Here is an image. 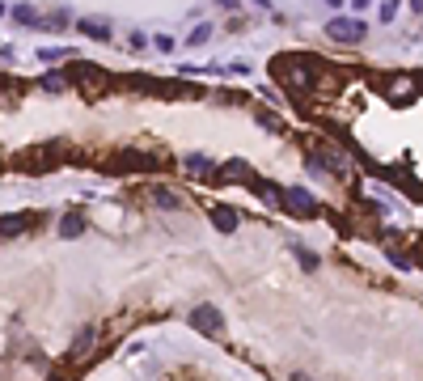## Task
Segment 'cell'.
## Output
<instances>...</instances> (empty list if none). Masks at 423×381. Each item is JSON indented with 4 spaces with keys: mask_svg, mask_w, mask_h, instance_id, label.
<instances>
[{
    "mask_svg": "<svg viewBox=\"0 0 423 381\" xmlns=\"http://www.w3.org/2000/svg\"><path fill=\"white\" fill-rule=\"evenodd\" d=\"M411 9H415V13H423V0H411Z\"/></svg>",
    "mask_w": 423,
    "mask_h": 381,
    "instance_id": "484cf974",
    "label": "cell"
},
{
    "mask_svg": "<svg viewBox=\"0 0 423 381\" xmlns=\"http://www.w3.org/2000/svg\"><path fill=\"white\" fill-rule=\"evenodd\" d=\"M326 5H339V0H326Z\"/></svg>",
    "mask_w": 423,
    "mask_h": 381,
    "instance_id": "f546056e",
    "label": "cell"
},
{
    "mask_svg": "<svg viewBox=\"0 0 423 381\" xmlns=\"http://www.w3.org/2000/svg\"><path fill=\"white\" fill-rule=\"evenodd\" d=\"M216 5H220V9H229V13H233V9H241L237 0H216Z\"/></svg>",
    "mask_w": 423,
    "mask_h": 381,
    "instance_id": "d4e9b609",
    "label": "cell"
},
{
    "mask_svg": "<svg viewBox=\"0 0 423 381\" xmlns=\"http://www.w3.org/2000/svg\"><path fill=\"white\" fill-rule=\"evenodd\" d=\"M43 89H51V93L68 89V76H60V72H47V76H43Z\"/></svg>",
    "mask_w": 423,
    "mask_h": 381,
    "instance_id": "d6986e66",
    "label": "cell"
},
{
    "mask_svg": "<svg viewBox=\"0 0 423 381\" xmlns=\"http://www.w3.org/2000/svg\"><path fill=\"white\" fill-rule=\"evenodd\" d=\"M186 170H191L195 178H220V170L204 157V152H191V157H186Z\"/></svg>",
    "mask_w": 423,
    "mask_h": 381,
    "instance_id": "8fae6325",
    "label": "cell"
},
{
    "mask_svg": "<svg viewBox=\"0 0 423 381\" xmlns=\"http://www.w3.org/2000/svg\"><path fill=\"white\" fill-rule=\"evenodd\" d=\"M26 216H0V233H5V238H17V233H26Z\"/></svg>",
    "mask_w": 423,
    "mask_h": 381,
    "instance_id": "9a60e30c",
    "label": "cell"
},
{
    "mask_svg": "<svg viewBox=\"0 0 423 381\" xmlns=\"http://www.w3.org/2000/svg\"><path fill=\"white\" fill-rule=\"evenodd\" d=\"M250 5H258V9H267V5H271V0H250Z\"/></svg>",
    "mask_w": 423,
    "mask_h": 381,
    "instance_id": "4316f807",
    "label": "cell"
},
{
    "mask_svg": "<svg viewBox=\"0 0 423 381\" xmlns=\"http://www.w3.org/2000/svg\"><path fill=\"white\" fill-rule=\"evenodd\" d=\"M364 34H368V25L360 17H330L326 21V38H335V43H360Z\"/></svg>",
    "mask_w": 423,
    "mask_h": 381,
    "instance_id": "5b68a950",
    "label": "cell"
},
{
    "mask_svg": "<svg viewBox=\"0 0 423 381\" xmlns=\"http://www.w3.org/2000/svg\"><path fill=\"white\" fill-rule=\"evenodd\" d=\"M271 72H276V81H280L288 93H296V97H305V93L317 89L313 64L301 60V56H276V60H271Z\"/></svg>",
    "mask_w": 423,
    "mask_h": 381,
    "instance_id": "6da1fadb",
    "label": "cell"
},
{
    "mask_svg": "<svg viewBox=\"0 0 423 381\" xmlns=\"http://www.w3.org/2000/svg\"><path fill=\"white\" fill-rule=\"evenodd\" d=\"M245 174H250V165H245V161H229L225 170H220V178H233V183H245Z\"/></svg>",
    "mask_w": 423,
    "mask_h": 381,
    "instance_id": "e0dca14e",
    "label": "cell"
},
{
    "mask_svg": "<svg viewBox=\"0 0 423 381\" xmlns=\"http://www.w3.org/2000/svg\"><path fill=\"white\" fill-rule=\"evenodd\" d=\"M381 93L394 97V102H407V97L415 93V81H411V76H385V81H381Z\"/></svg>",
    "mask_w": 423,
    "mask_h": 381,
    "instance_id": "9c48e42d",
    "label": "cell"
},
{
    "mask_svg": "<svg viewBox=\"0 0 423 381\" xmlns=\"http://www.w3.org/2000/svg\"><path fill=\"white\" fill-rule=\"evenodd\" d=\"M77 30H81L85 38H93V43H110V25H106L102 17H81Z\"/></svg>",
    "mask_w": 423,
    "mask_h": 381,
    "instance_id": "30bf717a",
    "label": "cell"
},
{
    "mask_svg": "<svg viewBox=\"0 0 423 381\" xmlns=\"http://www.w3.org/2000/svg\"><path fill=\"white\" fill-rule=\"evenodd\" d=\"M276 208H284V212H292V216H317V199H313L309 191H301V187H288V191H280Z\"/></svg>",
    "mask_w": 423,
    "mask_h": 381,
    "instance_id": "277c9868",
    "label": "cell"
},
{
    "mask_svg": "<svg viewBox=\"0 0 423 381\" xmlns=\"http://www.w3.org/2000/svg\"><path fill=\"white\" fill-rule=\"evenodd\" d=\"M64 157H68V148L60 140H47V144H34V148H21L13 157V170H21V174H51Z\"/></svg>",
    "mask_w": 423,
    "mask_h": 381,
    "instance_id": "7a4b0ae2",
    "label": "cell"
},
{
    "mask_svg": "<svg viewBox=\"0 0 423 381\" xmlns=\"http://www.w3.org/2000/svg\"><path fill=\"white\" fill-rule=\"evenodd\" d=\"M208 38H212V25H195V30H191V38H186V43H191V47H204Z\"/></svg>",
    "mask_w": 423,
    "mask_h": 381,
    "instance_id": "44dd1931",
    "label": "cell"
},
{
    "mask_svg": "<svg viewBox=\"0 0 423 381\" xmlns=\"http://www.w3.org/2000/svg\"><path fill=\"white\" fill-rule=\"evenodd\" d=\"M292 250H296V259H301L305 271H317V254L313 250H305V246H292Z\"/></svg>",
    "mask_w": 423,
    "mask_h": 381,
    "instance_id": "ffe728a7",
    "label": "cell"
},
{
    "mask_svg": "<svg viewBox=\"0 0 423 381\" xmlns=\"http://www.w3.org/2000/svg\"><path fill=\"white\" fill-rule=\"evenodd\" d=\"M0 17H5V5H0Z\"/></svg>",
    "mask_w": 423,
    "mask_h": 381,
    "instance_id": "f1b7e54d",
    "label": "cell"
},
{
    "mask_svg": "<svg viewBox=\"0 0 423 381\" xmlns=\"http://www.w3.org/2000/svg\"><path fill=\"white\" fill-rule=\"evenodd\" d=\"M68 81L77 85L89 102H97V97H102V93L114 85V81H110V76H106L102 68H97V64H72V68H68Z\"/></svg>",
    "mask_w": 423,
    "mask_h": 381,
    "instance_id": "3957f363",
    "label": "cell"
},
{
    "mask_svg": "<svg viewBox=\"0 0 423 381\" xmlns=\"http://www.w3.org/2000/svg\"><path fill=\"white\" fill-rule=\"evenodd\" d=\"M81 233H85V216L81 212H68L60 220V238H81Z\"/></svg>",
    "mask_w": 423,
    "mask_h": 381,
    "instance_id": "4fadbf2b",
    "label": "cell"
},
{
    "mask_svg": "<svg viewBox=\"0 0 423 381\" xmlns=\"http://www.w3.org/2000/svg\"><path fill=\"white\" fill-rule=\"evenodd\" d=\"M212 224L220 229V233H233V229H237V212L233 208H212Z\"/></svg>",
    "mask_w": 423,
    "mask_h": 381,
    "instance_id": "5bb4252c",
    "label": "cell"
},
{
    "mask_svg": "<svg viewBox=\"0 0 423 381\" xmlns=\"http://www.w3.org/2000/svg\"><path fill=\"white\" fill-rule=\"evenodd\" d=\"M13 17H17L21 25H38V21H43V17H38V13H34L30 5H17V9H13Z\"/></svg>",
    "mask_w": 423,
    "mask_h": 381,
    "instance_id": "ac0fdd59",
    "label": "cell"
},
{
    "mask_svg": "<svg viewBox=\"0 0 423 381\" xmlns=\"http://www.w3.org/2000/svg\"><path fill=\"white\" fill-rule=\"evenodd\" d=\"M254 119L267 127V132H284V119H280V115H271L267 106H254Z\"/></svg>",
    "mask_w": 423,
    "mask_h": 381,
    "instance_id": "2e32d148",
    "label": "cell"
},
{
    "mask_svg": "<svg viewBox=\"0 0 423 381\" xmlns=\"http://www.w3.org/2000/svg\"><path fill=\"white\" fill-rule=\"evenodd\" d=\"M398 5H402V0H385V5H381V17L394 21V17H398Z\"/></svg>",
    "mask_w": 423,
    "mask_h": 381,
    "instance_id": "603a6c76",
    "label": "cell"
},
{
    "mask_svg": "<svg viewBox=\"0 0 423 381\" xmlns=\"http://www.w3.org/2000/svg\"><path fill=\"white\" fill-rule=\"evenodd\" d=\"M157 51H173V38H169V34H157Z\"/></svg>",
    "mask_w": 423,
    "mask_h": 381,
    "instance_id": "cb8c5ba5",
    "label": "cell"
},
{
    "mask_svg": "<svg viewBox=\"0 0 423 381\" xmlns=\"http://www.w3.org/2000/svg\"><path fill=\"white\" fill-rule=\"evenodd\" d=\"M352 5H356V9H364V5H368V0H352Z\"/></svg>",
    "mask_w": 423,
    "mask_h": 381,
    "instance_id": "83f0119b",
    "label": "cell"
},
{
    "mask_svg": "<svg viewBox=\"0 0 423 381\" xmlns=\"http://www.w3.org/2000/svg\"><path fill=\"white\" fill-rule=\"evenodd\" d=\"M157 152H144V148H128V152H123V157H119V165L123 170H157Z\"/></svg>",
    "mask_w": 423,
    "mask_h": 381,
    "instance_id": "ba28073f",
    "label": "cell"
},
{
    "mask_svg": "<svg viewBox=\"0 0 423 381\" xmlns=\"http://www.w3.org/2000/svg\"><path fill=\"white\" fill-rule=\"evenodd\" d=\"M148 199H153L157 208H165V212H178V208H182V199L173 195L169 187H153V191H148Z\"/></svg>",
    "mask_w": 423,
    "mask_h": 381,
    "instance_id": "7c38bea8",
    "label": "cell"
},
{
    "mask_svg": "<svg viewBox=\"0 0 423 381\" xmlns=\"http://www.w3.org/2000/svg\"><path fill=\"white\" fill-rule=\"evenodd\" d=\"M64 56H68V51H60V47H43V51H38L43 64H56V60H64Z\"/></svg>",
    "mask_w": 423,
    "mask_h": 381,
    "instance_id": "7402d4cb",
    "label": "cell"
},
{
    "mask_svg": "<svg viewBox=\"0 0 423 381\" xmlns=\"http://www.w3.org/2000/svg\"><path fill=\"white\" fill-rule=\"evenodd\" d=\"M93 343H97V330H93V326L77 330V339H72V347H68V356H64V360H68V365H81L85 356L93 351Z\"/></svg>",
    "mask_w": 423,
    "mask_h": 381,
    "instance_id": "52a82bcc",
    "label": "cell"
},
{
    "mask_svg": "<svg viewBox=\"0 0 423 381\" xmlns=\"http://www.w3.org/2000/svg\"><path fill=\"white\" fill-rule=\"evenodd\" d=\"M191 326L199 330V335H220V326H225V318H220L216 305H199V310H191Z\"/></svg>",
    "mask_w": 423,
    "mask_h": 381,
    "instance_id": "8992f818",
    "label": "cell"
}]
</instances>
